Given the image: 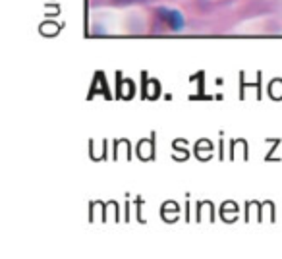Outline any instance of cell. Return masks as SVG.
Segmentation results:
<instances>
[{"label": "cell", "mask_w": 282, "mask_h": 259, "mask_svg": "<svg viewBox=\"0 0 282 259\" xmlns=\"http://www.w3.org/2000/svg\"><path fill=\"white\" fill-rule=\"evenodd\" d=\"M116 2H134V0H116Z\"/></svg>", "instance_id": "obj_2"}, {"label": "cell", "mask_w": 282, "mask_h": 259, "mask_svg": "<svg viewBox=\"0 0 282 259\" xmlns=\"http://www.w3.org/2000/svg\"><path fill=\"white\" fill-rule=\"evenodd\" d=\"M156 16H159V19H163L170 29H174V31L184 27V18H182V14L176 12V10L159 8L156 10Z\"/></svg>", "instance_id": "obj_1"}]
</instances>
